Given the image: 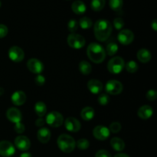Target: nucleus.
I'll return each instance as SVG.
<instances>
[{"label":"nucleus","mask_w":157,"mask_h":157,"mask_svg":"<svg viewBox=\"0 0 157 157\" xmlns=\"http://www.w3.org/2000/svg\"><path fill=\"white\" fill-rule=\"evenodd\" d=\"M93 134L98 140H106L110 136V130L104 126H97L93 130Z\"/></svg>","instance_id":"12"},{"label":"nucleus","mask_w":157,"mask_h":157,"mask_svg":"<svg viewBox=\"0 0 157 157\" xmlns=\"http://www.w3.org/2000/svg\"><path fill=\"white\" fill-rule=\"evenodd\" d=\"M46 122L50 127H58L62 125L64 122V117L59 112L52 111L46 117Z\"/></svg>","instance_id":"6"},{"label":"nucleus","mask_w":157,"mask_h":157,"mask_svg":"<svg viewBox=\"0 0 157 157\" xmlns=\"http://www.w3.org/2000/svg\"><path fill=\"white\" fill-rule=\"evenodd\" d=\"M35 111L38 116L40 117L44 116L47 112V107H46L45 104L42 101H38L35 104Z\"/></svg>","instance_id":"24"},{"label":"nucleus","mask_w":157,"mask_h":157,"mask_svg":"<svg viewBox=\"0 0 157 157\" xmlns=\"http://www.w3.org/2000/svg\"><path fill=\"white\" fill-rule=\"evenodd\" d=\"M67 43L72 48L81 49L85 44V39L81 35L71 33L67 37Z\"/></svg>","instance_id":"5"},{"label":"nucleus","mask_w":157,"mask_h":157,"mask_svg":"<svg viewBox=\"0 0 157 157\" xmlns=\"http://www.w3.org/2000/svg\"><path fill=\"white\" fill-rule=\"evenodd\" d=\"M20 157H32V156L31 153H27V152H26V153H21V154L20 155Z\"/></svg>","instance_id":"43"},{"label":"nucleus","mask_w":157,"mask_h":157,"mask_svg":"<svg viewBox=\"0 0 157 157\" xmlns=\"http://www.w3.org/2000/svg\"><path fill=\"white\" fill-rule=\"evenodd\" d=\"M92 21L90 18H87V17H83L80 19L79 25L81 26V29H88L92 26Z\"/></svg>","instance_id":"29"},{"label":"nucleus","mask_w":157,"mask_h":157,"mask_svg":"<svg viewBox=\"0 0 157 157\" xmlns=\"http://www.w3.org/2000/svg\"><path fill=\"white\" fill-rule=\"evenodd\" d=\"M113 26L109 21L106 19H99L94 26L95 38L100 41H105L111 35Z\"/></svg>","instance_id":"1"},{"label":"nucleus","mask_w":157,"mask_h":157,"mask_svg":"<svg viewBox=\"0 0 157 157\" xmlns=\"http://www.w3.org/2000/svg\"><path fill=\"white\" fill-rule=\"evenodd\" d=\"M152 55L146 48H141L140 50L138 51L137 52V59L142 63H147L151 60Z\"/></svg>","instance_id":"21"},{"label":"nucleus","mask_w":157,"mask_h":157,"mask_svg":"<svg viewBox=\"0 0 157 157\" xmlns=\"http://www.w3.org/2000/svg\"><path fill=\"white\" fill-rule=\"evenodd\" d=\"M98 103H99L101 105L105 106L107 105L109 103V101H110V98H109L108 95H107L106 94H101L98 97Z\"/></svg>","instance_id":"35"},{"label":"nucleus","mask_w":157,"mask_h":157,"mask_svg":"<svg viewBox=\"0 0 157 157\" xmlns=\"http://www.w3.org/2000/svg\"><path fill=\"white\" fill-rule=\"evenodd\" d=\"M64 126L68 131L73 132V133L79 131L81 127L80 121L75 117H67L64 122Z\"/></svg>","instance_id":"14"},{"label":"nucleus","mask_w":157,"mask_h":157,"mask_svg":"<svg viewBox=\"0 0 157 157\" xmlns=\"http://www.w3.org/2000/svg\"><path fill=\"white\" fill-rule=\"evenodd\" d=\"M123 84L116 80H110L106 84V91L112 95H117L123 91Z\"/></svg>","instance_id":"7"},{"label":"nucleus","mask_w":157,"mask_h":157,"mask_svg":"<svg viewBox=\"0 0 157 157\" xmlns=\"http://www.w3.org/2000/svg\"><path fill=\"white\" fill-rule=\"evenodd\" d=\"M114 157H130L128 155L125 154V153H117L114 156Z\"/></svg>","instance_id":"44"},{"label":"nucleus","mask_w":157,"mask_h":157,"mask_svg":"<svg viewBox=\"0 0 157 157\" xmlns=\"http://www.w3.org/2000/svg\"><path fill=\"white\" fill-rule=\"evenodd\" d=\"M110 145L112 148L117 152L123 151L125 148V143L124 142L122 139L118 137H113L110 140Z\"/></svg>","instance_id":"22"},{"label":"nucleus","mask_w":157,"mask_h":157,"mask_svg":"<svg viewBox=\"0 0 157 157\" xmlns=\"http://www.w3.org/2000/svg\"><path fill=\"white\" fill-rule=\"evenodd\" d=\"M125 67L127 71L131 74L135 73L138 70V64L134 61H129L127 63V64H125Z\"/></svg>","instance_id":"30"},{"label":"nucleus","mask_w":157,"mask_h":157,"mask_svg":"<svg viewBox=\"0 0 157 157\" xmlns=\"http://www.w3.org/2000/svg\"><path fill=\"white\" fill-rule=\"evenodd\" d=\"M67 28H68V30L70 31L71 33L75 32L78 29V21H77L75 19L70 20L68 22V24H67Z\"/></svg>","instance_id":"32"},{"label":"nucleus","mask_w":157,"mask_h":157,"mask_svg":"<svg viewBox=\"0 0 157 157\" xmlns=\"http://www.w3.org/2000/svg\"><path fill=\"white\" fill-rule=\"evenodd\" d=\"M94 110L90 107H86L84 108H83L81 113V116L82 117V119L86 121H89L93 119L94 117Z\"/></svg>","instance_id":"23"},{"label":"nucleus","mask_w":157,"mask_h":157,"mask_svg":"<svg viewBox=\"0 0 157 157\" xmlns=\"http://www.w3.org/2000/svg\"><path fill=\"white\" fill-rule=\"evenodd\" d=\"M124 21L122 18H116L114 20H113V25H114L115 29L117 30H121L123 29V27L124 26Z\"/></svg>","instance_id":"34"},{"label":"nucleus","mask_w":157,"mask_h":157,"mask_svg":"<svg viewBox=\"0 0 157 157\" xmlns=\"http://www.w3.org/2000/svg\"><path fill=\"white\" fill-rule=\"evenodd\" d=\"M76 145L78 149H80L81 150H87L90 147V143H89V141L87 139L82 138V139L78 140V142L76 143Z\"/></svg>","instance_id":"31"},{"label":"nucleus","mask_w":157,"mask_h":157,"mask_svg":"<svg viewBox=\"0 0 157 157\" xmlns=\"http://www.w3.org/2000/svg\"><path fill=\"white\" fill-rule=\"evenodd\" d=\"M71 9L77 15H82L86 12L87 7L84 2L81 1V0H77L72 3Z\"/></svg>","instance_id":"20"},{"label":"nucleus","mask_w":157,"mask_h":157,"mask_svg":"<svg viewBox=\"0 0 157 157\" xmlns=\"http://www.w3.org/2000/svg\"><path fill=\"white\" fill-rule=\"evenodd\" d=\"M153 110L150 106L149 105H144L142 106L138 110L137 115L140 118L144 120L149 119L153 116Z\"/></svg>","instance_id":"19"},{"label":"nucleus","mask_w":157,"mask_h":157,"mask_svg":"<svg viewBox=\"0 0 157 157\" xmlns=\"http://www.w3.org/2000/svg\"><path fill=\"white\" fill-rule=\"evenodd\" d=\"M6 117H7L9 121L14 123V124L21 122V119H22V115H21V111L15 107L9 108L6 112Z\"/></svg>","instance_id":"13"},{"label":"nucleus","mask_w":157,"mask_h":157,"mask_svg":"<svg viewBox=\"0 0 157 157\" xmlns=\"http://www.w3.org/2000/svg\"><path fill=\"white\" fill-rule=\"evenodd\" d=\"M105 4L106 0H91L90 7L95 12H99L104 9Z\"/></svg>","instance_id":"26"},{"label":"nucleus","mask_w":157,"mask_h":157,"mask_svg":"<svg viewBox=\"0 0 157 157\" xmlns=\"http://www.w3.org/2000/svg\"><path fill=\"white\" fill-rule=\"evenodd\" d=\"M110 132L111 131L113 133H117L121 130V124L119 122H113L110 125V128H108Z\"/></svg>","instance_id":"33"},{"label":"nucleus","mask_w":157,"mask_h":157,"mask_svg":"<svg viewBox=\"0 0 157 157\" xmlns=\"http://www.w3.org/2000/svg\"><path fill=\"white\" fill-rule=\"evenodd\" d=\"M15 145L18 150L21 151H26L29 150L31 147V142L27 136H18L15 139Z\"/></svg>","instance_id":"15"},{"label":"nucleus","mask_w":157,"mask_h":157,"mask_svg":"<svg viewBox=\"0 0 157 157\" xmlns=\"http://www.w3.org/2000/svg\"><path fill=\"white\" fill-rule=\"evenodd\" d=\"M87 54L90 60L96 64L103 62L106 58V52L104 48L97 42H92L88 45Z\"/></svg>","instance_id":"2"},{"label":"nucleus","mask_w":157,"mask_h":157,"mask_svg":"<svg viewBox=\"0 0 157 157\" xmlns=\"http://www.w3.org/2000/svg\"><path fill=\"white\" fill-rule=\"evenodd\" d=\"M118 51V45L115 41H110V43L107 44L106 47V52L109 56H113L116 55Z\"/></svg>","instance_id":"27"},{"label":"nucleus","mask_w":157,"mask_h":157,"mask_svg":"<svg viewBox=\"0 0 157 157\" xmlns=\"http://www.w3.org/2000/svg\"><path fill=\"white\" fill-rule=\"evenodd\" d=\"M3 94H4V89L2 88V87H0V96H1V95H2Z\"/></svg>","instance_id":"45"},{"label":"nucleus","mask_w":157,"mask_h":157,"mask_svg":"<svg viewBox=\"0 0 157 157\" xmlns=\"http://www.w3.org/2000/svg\"><path fill=\"white\" fill-rule=\"evenodd\" d=\"M15 152V147L12 143L7 140H2L0 142V156L10 157L13 156Z\"/></svg>","instance_id":"8"},{"label":"nucleus","mask_w":157,"mask_h":157,"mask_svg":"<svg viewBox=\"0 0 157 157\" xmlns=\"http://www.w3.org/2000/svg\"><path fill=\"white\" fill-rule=\"evenodd\" d=\"M15 130L18 133H22L25 131V125L22 123L19 122L15 124Z\"/></svg>","instance_id":"40"},{"label":"nucleus","mask_w":157,"mask_h":157,"mask_svg":"<svg viewBox=\"0 0 157 157\" xmlns=\"http://www.w3.org/2000/svg\"><path fill=\"white\" fill-rule=\"evenodd\" d=\"M9 32L7 26L3 24H0V38H5Z\"/></svg>","instance_id":"38"},{"label":"nucleus","mask_w":157,"mask_h":157,"mask_svg":"<svg viewBox=\"0 0 157 157\" xmlns=\"http://www.w3.org/2000/svg\"><path fill=\"white\" fill-rule=\"evenodd\" d=\"M51 131L46 127H41L38 130L37 133V137L38 140L42 144H47L51 139Z\"/></svg>","instance_id":"18"},{"label":"nucleus","mask_w":157,"mask_h":157,"mask_svg":"<svg viewBox=\"0 0 157 157\" xmlns=\"http://www.w3.org/2000/svg\"><path fill=\"white\" fill-rule=\"evenodd\" d=\"M58 147L60 150L65 153H70L75 150L76 142L71 136L67 134H61L57 140Z\"/></svg>","instance_id":"3"},{"label":"nucleus","mask_w":157,"mask_h":157,"mask_svg":"<svg viewBox=\"0 0 157 157\" xmlns=\"http://www.w3.org/2000/svg\"><path fill=\"white\" fill-rule=\"evenodd\" d=\"M35 82L38 86L44 85V83H45V78L43 75H38L36 78H35Z\"/></svg>","instance_id":"37"},{"label":"nucleus","mask_w":157,"mask_h":157,"mask_svg":"<svg viewBox=\"0 0 157 157\" xmlns=\"http://www.w3.org/2000/svg\"><path fill=\"white\" fill-rule=\"evenodd\" d=\"M109 5H110V7L112 10L119 12L122 9L124 2H123V0H110Z\"/></svg>","instance_id":"28"},{"label":"nucleus","mask_w":157,"mask_h":157,"mask_svg":"<svg viewBox=\"0 0 157 157\" xmlns=\"http://www.w3.org/2000/svg\"><path fill=\"white\" fill-rule=\"evenodd\" d=\"M79 70L81 74L84 75H90L92 71V67L90 63L86 61H82L79 64Z\"/></svg>","instance_id":"25"},{"label":"nucleus","mask_w":157,"mask_h":157,"mask_svg":"<svg viewBox=\"0 0 157 157\" xmlns=\"http://www.w3.org/2000/svg\"><path fill=\"white\" fill-rule=\"evenodd\" d=\"M125 67V61L121 57H114L109 61L107 64V69L111 74L117 75Z\"/></svg>","instance_id":"4"},{"label":"nucleus","mask_w":157,"mask_h":157,"mask_svg":"<svg viewBox=\"0 0 157 157\" xmlns=\"http://www.w3.org/2000/svg\"><path fill=\"white\" fill-rule=\"evenodd\" d=\"M87 88L94 94L101 93L103 90V84L96 79H91L87 82Z\"/></svg>","instance_id":"16"},{"label":"nucleus","mask_w":157,"mask_h":157,"mask_svg":"<svg viewBox=\"0 0 157 157\" xmlns=\"http://www.w3.org/2000/svg\"><path fill=\"white\" fill-rule=\"evenodd\" d=\"M44 121L42 118H38V120H36V122H35V125L38 127H42L44 124Z\"/></svg>","instance_id":"41"},{"label":"nucleus","mask_w":157,"mask_h":157,"mask_svg":"<svg viewBox=\"0 0 157 157\" xmlns=\"http://www.w3.org/2000/svg\"><path fill=\"white\" fill-rule=\"evenodd\" d=\"M117 39L121 44L124 45H127L133 42L134 39V34L130 29H124L119 32L117 36Z\"/></svg>","instance_id":"9"},{"label":"nucleus","mask_w":157,"mask_h":157,"mask_svg":"<svg viewBox=\"0 0 157 157\" xmlns=\"http://www.w3.org/2000/svg\"><path fill=\"white\" fill-rule=\"evenodd\" d=\"M27 67L32 73L40 75L44 70V64L37 58H31L28 61Z\"/></svg>","instance_id":"10"},{"label":"nucleus","mask_w":157,"mask_h":157,"mask_svg":"<svg viewBox=\"0 0 157 157\" xmlns=\"http://www.w3.org/2000/svg\"><path fill=\"white\" fill-rule=\"evenodd\" d=\"M1 6H2V2H1V1H0V7H1Z\"/></svg>","instance_id":"46"},{"label":"nucleus","mask_w":157,"mask_h":157,"mask_svg":"<svg viewBox=\"0 0 157 157\" xmlns=\"http://www.w3.org/2000/svg\"><path fill=\"white\" fill-rule=\"evenodd\" d=\"M11 99H12V104L16 106H21L25 103L26 94L21 90H17L14 92Z\"/></svg>","instance_id":"17"},{"label":"nucleus","mask_w":157,"mask_h":157,"mask_svg":"<svg viewBox=\"0 0 157 157\" xmlns=\"http://www.w3.org/2000/svg\"><path fill=\"white\" fill-rule=\"evenodd\" d=\"M9 57L14 62H21L24 59V51L18 46H12L9 50Z\"/></svg>","instance_id":"11"},{"label":"nucleus","mask_w":157,"mask_h":157,"mask_svg":"<svg viewBox=\"0 0 157 157\" xmlns=\"http://www.w3.org/2000/svg\"><path fill=\"white\" fill-rule=\"evenodd\" d=\"M95 157H112L110 153L105 150H101L95 154Z\"/></svg>","instance_id":"39"},{"label":"nucleus","mask_w":157,"mask_h":157,"mask_svg":"<svg viewBox=\"0 0 157 157\" xmlns=\"http://www.w3.org/2000/svg\"><path fill=\"white\" fill-rule=\"evenodd\" d=\"M151 27L153 28V29L154 31L157 30V24H156V19H154L151 22Z\"/></svg>","instance_id":"42"},{"label":"nucleus","mask_w":157,"mask_h":157,"mask_svg":"<svg viewBox=\"0 0 157 157\" xmlns=\"http://www.w3.org/2000/svg\"><path fill=\"white\" fill-rule=\"evenodd\" d=\"M147 98L149 101H155L157 98V92L156 90H150L147 93Z\"/></svg>","instance_id":"36"}]
</instances>
